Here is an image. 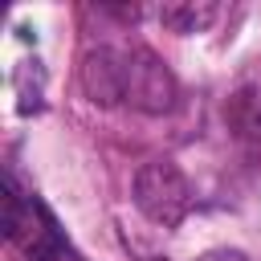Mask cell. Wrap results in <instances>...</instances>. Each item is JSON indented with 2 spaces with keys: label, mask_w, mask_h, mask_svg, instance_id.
Listing matches in <instances>:
<instances>
[{
  "label": "cell",
  "mask_w": 261,
  "mask_h": 261,
  "mask_svg": "<svg viewBox=\"0 0 261 261\" xmlns=\"http://www.w3.org/2000/svg\"><path fill=\"white\" fill-rule=\"evenodd\" d=\"M135 204L155 224H179L188 216V208H192V184L167 159L143 163L139 175H135Z\"/></svg>",
  "instance_id": "cell-1"
},
{
  "label": "cell",
  "mask_w": 261,
  "mask_h": 261,
  "mask_svg": "<svg viewBox=\"0 0 261 261\" xmlns=\"http://www.w3.org/2000/svg\"><path fill=\"white\" fill-rule=\"evenodd\" d=\"M126 98L139 110H147V114L171 110V102H175V77L167 73V65L155 53L139 49L135 57H126Z\"/></svg>",
  "instance_id": "cell-2"
},
{
  "label": "cell",
  "mask_w": 261,
  "mask_h": 261,
  "mask_svg": "<svg viewBox=\"0 0 261 261\" xmlns=\"http://www.w3.org/2000/svg\"><path fill=\"white\" fill-rule=\"evenodd\" d=\"M82 90L98 106H118L126 98V61L114 49H94L82 61Z\"/></svg>",
  "instance_id": "cell-3"
},
{
  "label": "cell",
  "mask_w": 261,
  "mask_h": 261,
  "mask_svg": "<svg viewBox=\"0 0 261 261\" xmlns=\"http://www.w3.org/2000/svg\"><path fill=\"white\" fill-rule=\"evenodd\" d=\"M212 16H216L212 4H167L163 8V24L171 33H200L212 24Z\"/></svg>",
  "instance_id": "cell-4"
},
{
  "label": "cell",
  "mask_w": 261,
  "mask_h": 261,
  "mask_svg": "<svg viewBox=\"0 0 261 261\" xmlns=\"http://www.w3.org/2000/svg\"><path fill=\"white\" fill-rule=\"evenodd\" d=\"M16 224H20V204H16L12 188L4 184V237H16Z\"/></svg>",
  "instance_id": "cell-5"
},
{
  "label": "cell",
  "mask_w": 261,
  "mask_h": 261,
  "mask_svg": "<svg viewBox=\"0 0 261 261\" xmlns=\"http://www.w3.org/2000/svg\"><path fill=\"white\" fill-rule=\"evenodd\" d=\"M57 257V237H37L29 245V261H53Z\"/></svg>",
  "instance_id": "cell-6"
},
{
  "label": "cell",
  "mask_w": 261,
  "mask_h": 261,
  "mask_svg": "<svg viewBox=\"0 0 261 261\" xmlns=\"http://www.w3.org/2000/svg\"><path fill=\"white\" fill-rule=\"evenodd\" d=\"M196 261H249V253H241V249H208Z\"/></svg>",
  "instance_id": "cell-7"
},
{
  "label": "cell",
  "mask_w": 261,
  "mask_h": 261,
  "mask_svg": "<svg viewBox=\"0 0 261 261\" xmlns=\"http://www.w3.org/2000/svg\"><path fill=\"white\" fill-rule=\"evenodd\" d=\"M143 261H163V257H143Z\"/></svg>",
  "instance_id": "cell-8"
}]
</instances>
